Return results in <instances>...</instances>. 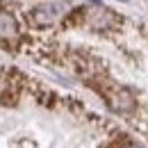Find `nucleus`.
<instances>
[{"instance_id": "1", "label": "nucleus", "mask_w": 148, "mask_h": 148, "mask_svg": "<svg viewBox=\"0 0 148 148\" xmlns=\"http://www.w3.org/2000/svg\"><path fill=\"white\" fill-rule=\"evenodd\" d=\"M69 7V0H55V2H48V5H41L34 9L32 18L37 25H50L53 21H57Z\"/></svg>"}, {"instance_id": "2", "label": "nucleus", "mask_w": 148, "mask_h": 148, "mask_svg": "<svg viewBox=\"0 0 148 148\" xmlns=\"http://www.w3.org/2000/svg\"><path fill=\"white\" fill-rule=\"evenodd\" d=\"M16 34H18V25H16L14 16L0 9V39L9 41V39H14Z\"/></svg>"}, {"instance_id": "3", "label": "nucleus", "mask_w": 148, "mask_h": 148, "mask_svg": "<svg viewBox=\"0 0 148 148\" xmlns=\"http://www.w3.org/2000/svg\"><path fill=\"white\" fill-rule=\"evenodd\" d=\"M119 148H141V146H137V144H123V146H119Z\"/></svg>"}, {"instance_id": "4", "label": "nucleus", "mask_w": 148, "mask_h": 148, "mask_svg": "<svg viewBox=\"0 0 148 148\" xmlns=\"http://www.w3.org/2000/svg\"><path fill=\"white\" fill-rule=\"evenodd\" d=\"M93 2H100V0H93Z\"/></svg>"}, {"instance_id": "5", "label": "nucleus", "mask_w": 148, "mask_h": 148, "mask_svg": "<svg viewBox=\"0 0 148 148\" xmlns=\"http://www.w3.org/2000/svg\"><path fill=\"white\" fill-rule=\"evenodd\" d=\"M121 2H128V0H121Z\"/></svg>"}]
</instances>
